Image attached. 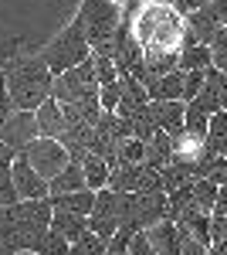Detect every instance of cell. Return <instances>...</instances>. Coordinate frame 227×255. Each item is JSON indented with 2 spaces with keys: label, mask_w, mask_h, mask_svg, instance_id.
<instances>
[{
  "label": "cell",
  "mask_w": 227,
  "mask_h": 255,
  "mask_svg": "<svg viewBox=\"0 0 227 255\" xmlns=\"http://www.w3.org/2000/svg\"><path fill=\"white\" fill-rule=\"evenodd\" d=\"M51 218H55V208H51L48 197L7 204L0 211V245L10 255L20 252L38 255V249L44 245V238L51 232Z\"/></svg>",
  "instance_id": "6da1fadb"
},
{
  "label": "cell",
  "mask_w": 227,
  "mask_h": 255,
  "mask_svg": "<svg viewBox=\"0 0 227 255\" xmlns=\"http://www.w3.org/2000/svg\"><path fill=\"white\" fill-rule=\"evenodd\" d=\"M122 20L129 24V31H133V38L139 41L143 51H180L183 48L187 17L163 0H150L133 17H122Z\"/></svg>",
  "instance_id": "7a4b0ae2"
},
{
  "label": "cell",
  "mask_w": 227,
  "mask_h": 255,
  "mask_svg": "<svg viewBox=\"0 0 227 255\" xmlns=\"http://www.w3.org/2000/svg\"><path fill=\"white\" fill-rule=\"evenodd\" d=\"M51 85H55V75L48 72L38 51H27L10 65H3V89L17 113H34L44 99H51Z\"/></svg>",
  "instance_id": "3957f363"
},
{
  "label": "cell",
  "mask_w": 227,
  "mask_h": 255,
  "mask_svg": "<svg viewBox=\"0 0 227 255\" xmlns=\"http://www.w3.org/2000/svg\"><path fill=\"white\" fill-rule=\"evenodd\" d=\"M38 55H41V61L48 65L51 75H65L68 68L85 65V61L92 58V44H88V38H85V24H81V17H75L55 41H51V44H44Z\"/></svg>",
  "instance_id": "277c9868"
},
{
  "label": "cell",
  "mask_w": 227,
  "mask_h": 255,
  "mask_svg": "<svg viewBox=\"0 0 227 255\" xmlns=\"http://www.w3.org/2000/svg\"><path fill=\"white\" fill-rule=\"evenodd\" d=\"M78 17L85 24V38L92 44V51H98V48H109L115 31L122 27V7L112 0H81Z\"/></svg>",
  "instance_id": "5b68a950"
},
{
  "label": "cell",
  "mask_w": 227,
  "mask_h": 255,
  "mask_svg": "<svg viewBox=\"0 0 227 255\" xmlns=\"http://www.w3.org/2000/svg\"><path fill=\"white\" fill-rule=\"evenodd\" d=\"M88 96H98V75H95L92 58L78 68H68L65 75H55V85H51V99L61 102V106H72V102H81Z\"/></svg>",
  "instance_id": "8992f818"
},
{
  "label": "cell",
  "mask_w": 227,
  "mask_h": 255,
  "mask_svg": "<svg viewBox=\"0 0 227 255\" xmlns=\"http://www.w3.org/2000/svg\"><path fill=\"white\" fill-rule=\"evenodd\" d=\"M20 157L27 160V163H31V167H34L48 184H51V180H55V177L72 163L68 150L61 146V139H48V136H38L27 150H24V153H20Z\"/></svg>",
  "instance_id": "52a82bcc"
},
{
  "label": "cell",
  "mask_w": 227,
  "mask_h": 255,
  "mask_svg": "<svg viewBox=\"0 0 227 255\" xmlns=\"http://www.w3.org/2000/svg\"><path fill=\"white\" fill-rule=\"evenodd\" d=\"M38 136L41 133H38V119H34V113H14V116L0 126V139H3V146L14 150V157L24 153Z\"/></svg>",
  "instance_id": "ba28073f"
},
{
  "label": "cell",
  "mask_w": 227,
  "mask_h": 255,
  "mask_svg": "<svg viewBox=\"0 0 227 255\" xmlns=\"http://www.w3.org/2000/svg\"><path fill=\"white\" fill-rule=\"evenodd\" d=\"M10 170H14V191H17V201H38V197H48L51 194V187H48V180L27 163V160L14 157V163H10Z\"/></svg>",
  "instance_id": "9c48e42d"
},
{
  "label": "cell",
  "mask_w": 227,
  "mask_h": 255,
  "mask_svg": "<svg viewBox=\"0 0 227 255\" xmlns=\"http://www.w3.org/2000/svg\"><path fill=\"white\" fill-rule=\"evenodd\" d=\"M150 116L156 123V129L170 133V136H180L183 133V116H187V102H150Z\"/></svg>",
  "instance_id": "30bf717a"
},
{
  "label": "cell",
  "mask_w": 227,
  "mask_h": 255,
  "mask_svg": "<svg viewBox=\"0 0 227 255\" xmlns=\"http://www.w3.org/2000/svg\"><path fill=\"white\" fill-rule=\"evenodd\" d=\"M34 119H38V133L48 139H58L65 133V109H61V102L55 99H44L38 109H34Z\"/></svg>",
  "instance_id": "8fae6325"
},
{
  "label": "cell",
  "mask_w": 227,
  "mask_h": 255,
  "mask_svg": "<svg viewBox=\"0 0 227 255\" xmlns=\"http://www.w3.org/2000/svg\"><path fill=\"white\" fill-rule=\"evenodd\" d=\"M146 238L152 242V249L159 255H180V225L170 221V218H163L159 225L146 228Z\"/></svg>",
  "instance_id": "7c38bea8"
},
{
  "label": "cell",
  "mask_w": 227,
  "mask_h": 255,
  "mask_svg": "<svg viewBox=\"0 0 227 255\" xmlns=\"http://www.w3.org/2000/svg\"><path fill=\"white\" fill-rule=\"evenodd\" d=\"M51 208L55 211H72V215H92L95 211V191L81 187V191H72V194H51Z\"/></svg>",
  "instance_id": "4fadbf2b"
},
{
  "label": "cell",
  "mask_w": 227,
  "mask_h": 255,
  "mask_svg": "<svg viewBox=\"0 0 227 255\" xmlns=\"http://www.w3.org/2000/svg\"><path fill=\"white\" fill-rule=\"evenodd\" d=\"M146 92H150V102H183V72L176 68L170 75H163V79H156L146 85Z\"/></svg>",
  "instance_id": "5bb4252c"
},
{
  "label": "cell",
  "mask_w": 227,
  "mask_h": 255,
  "mask_svg": "<svg viewBox=\"0 0 227 255\" xmlns=\"http://www.w3.org/2000/svg\"><path fill=\"white\" fill-rule=\"evenodd\" d=\"M227 150V113H214L207 123V136H204V160L207 157H224Z\"/></svg>",
  "instance_id": "9a60e30c"
},
{
  "label": "cell",
  "mask_w": 227,
  "mask_h": 255,
  "mask_svg": "<svg viewBox=\"0 0 227 255\" xmlns=\"http://www.w3.org/2000/svg\"><path fill=\"white\" fill-rule=\"evenodd\" d=\"M210 218H214V215H204V211H197V208H187L183 215L176 218V225H180L187 235H193L200 245H207V249H210V242H214V238H210Z\"/></svg>",
  "instance_id": "2e32d148"
},
{
  "label": "cell",
  "mask_w": 227,
  "mask_h": 255,
  "mask_svg": "<svg viewBox=\"0 0 227 255\" xmlns=\"http://www.w3.org/2000/svg\"><path fill=\"white\" fill-rule=\"evenodd\" d=\"M51 228H55L65 242H72V245H75L78 238L88 232V218H85V215H72V211H55Z\"/></svg>",
  "instance_id": "e0dca14e"
},
{
  "label": "cell",
  "mask_w": 227,
  "mask_h": 255,
  "mask_svg": "<svg viewBox=\"0 0 227 255\" xmlns=\"http://www.w3.org/2000/svg\"><path fill=\"white\" fill-rule=\"evenodd\" d=\"M139 167L143 163H112L109 167V187L119 194H136L139 187Z\"/></svg>",
  "instance_id": "ac0fdd59"
},
{
  "label": "cell",
  "mask_w": 227,
  "mask_h": 255,
  "mask_svg": "<svg viewBox=\"0 0 227 255\" xmlns=\"http://www.w3.org/2000/svg\"><path fill=\"white\" fill-rule=\"evenodd\" d=\"M180 72H207L214 68V61H210V48L207 44H183L180 48V65H176Z\"/></svg>",
  "instance_id": "d6986e66"
},
{
  "label": "cell",
  "mask_w": 227,
  "mask_h": 255,
  "mask_svg": "<svg viewBox=\"0 0 227 255\" xmlns=\"http://www.w3.org/2000/svg\"><path fill=\"white\" fill-rule=\"evenodd\" d=\"M81 174H85V187H88V191L109 187V163H105L102 157H95V153H85V160H81Z\"/></svg>",
  "instance_id": "ffe728a7"
},
{
  "label": "cell",
  "mask_w": 227,
  "mask_h": 255,
  "mask_svg": "<svg viewBox=\"0 0 227 255\" xmlns=\"http://www.w3.org/2000/svg\"><path fill=\"white\" fill-rule=\"evenodd\" d=\"M48 187H51V194H72V191H81V187H85L81 163H75V160H72V163H68V167H65V170H61V174H58ZM51 194H48V197H51Z\"/></svg>",
  "instance_id": "44dd1931"
},
{
  "label": "cell",
  "mask_w": 227,
  "mask_h": 255,
  "mask_svg": "<svg viewBox=\"0 0 227 255\" xmlns=\"http://www.w3.org/2000/svg\"><path fill=\"white\" fill-rule=\"evenodd\" d=\"M217 184L207 180V177H200V180H193V208L197 211H204V215H214V204H217Z\"/></svg>",
  "instance_id": "7402d4cb"
},
{
  "label": "cell",
  "mask_w": 227,
  "mask_h": 255,
  "mask_svg": "<svg viewBox=\"0 0 227 255\" xmlns=\"http://www.w3.org/2000/svg\"><path fill=\"white\" fill-rule=\"evenodd\" d=\"M92 65H95V75H98V89H102V85H112V82H119V65L112 61V55L92 51Z\"/></svg>",
  "instance_id": "603a6c76"
},
{
  "label": "cell",
  "mask_w": 227,
  "mask_h": 255,
  "mask_svg": "<svg viewBox=\"0 0 227 255\" xmlns=\"http://www.w3.org/2000/svg\"><path fill=\"white\" fill-rule=\"evenodd\" d=\"M200 177H207V180H214L217 187H224V184H227V157L200 160Z\"/></svg>",
  "instance_id": "cb8c5ba5"
},
{
  "label": "cell",
  "mask_w": 227,
  "mask_h": 255,
  "mask_svg": "<svg viewBox=\"0 0 227 255\" xmlns=\"http://www.w3.org/2000/svg\"><path fill=\"white\" fill-rule=\"evenodd\" d=\"M119 163H146V143L143 139H122L119 143Z\"/></svg>",
  "instance_id": "d4e9b609"
},
{
  "label": "cell",
  "mask_w": 227,
  "mask_h": 255,
  "mask_svg": "<svg viewBox=\"0 0 227 255\" xmlns=\"http://www.w3.org/2000/svg\"><path fill=\"white\" fill-rule=\"evenodd\" d=\"M72 249H75L78 255H109V242H105V238H98L95 232H85Z\"/></svg>",
  "instance_id": "484cf974"
},
{
  "label": "cell",
  "mask_w": 227,
  "mask_h": 255,
  "mask_svg": "<svg viewBox=\"0 0 227 255\" xmlns=\"http://www.w3.org/2000/svg\"><path fill=\"white\" fill-rule=\"evenodd\" d=\"M20 55H27V38H0V72Z\"/></svg>",
  "instance_id": "4316f807"
},
{
  "label": "cell",
  "mask_w": 227,
  "mask_h": 255,
  "mask_svg": "<svg viewBox=\"0 0 227 255\" xmlns=\"http://www.w3.org/2000/svg\"><path fill=\"white\" fill-rule=\"evenodd\" d=\"M14 160H0V197L3 204H17V191H14V170H10Z\"/></svg>",
  "instance_id": "83f0119b"
},
{
  "label": "cell",
  "mask_w": 227,
  "mask_h": 255,
  "mask_svg": "<svg viewBox=\"0 0 227 255\" xmlns=\"http://www.w3.org/2000/svg\"><path fill=\"white\" fill-rule=\"evenodd\" d=\"M210 61L217 72H227V27H221L217 38L210 41Z\"/></svg>",
  "instance_id": "f1b7e54d"
},
{
  "label": "cell",
  "mask_w": 227,
  "mask_h": 255,
  "mask_svg": "<svg viewBox=\"0 0 227 255\" xmlns=\"http://www.w3.org/2000/svg\"><path fill=\"white\" fill-rule=\"evenodd\" d=\"M204 85H207V72H183V102H193L204 92Z\"/></svg>",
  "instance_id": "f546056e"
},
{
  "label": "cell",
  "mask_w": 227,
  "mask_h": 255,
  "mask_svg": "<svg viewBox=\"0 0 227 255\" xmlns=\"http://www.w3.org/2000/svg\"><path fill=\"white\" fill-rule=\"evenodd\" d=\"M119 99H122V85H119V82L98 89V106H102V113H115V109H119Z\"/></svg>",
  "instance_id": "4dcf8cb0"
},
{
  "label": "cell",
  "mask_w": 227,
  "mask_h": 255,
  "mask_svg": "<svg viewBox=\"0 0 227 255\" xmlns=\"http://www.w3.org/2000/svg\"><path fill=\"white\" fill-rule=\"evenodd\" d=\"M72 252V242H65V238L58 235L55 228L48 232V238H44V245L38 249V255H68Z\"/></svg>",
  "instance_id": "1f68e13d"
},
{
  "label": "cell",
  "mask_w": 227,
  "mask_h": 255,
  "mask_svg": "<svg viewBox=\"0 0 227 255\" xmlns=\"http://www.w3.org/2000/svg\"><path fill=\"white\" fill-rule=\"evenodd\" d=\"M207 85L217 92V102L227 113V72H217V68H207Z\"/></svg>",
  "instance_id": "d6a6232c"
},
{
  "label": "cell",
  "mask_w": 227,
  "mask_h": 255,
  "mask_svg": "<svg viewBox=\"0 0 227 255\" xmlns=\"http://www.w3.org/2000/svg\"><path fill=\"white\" fill-rule=\"evenodd\" d=\"M129 255H159L152 249V242L146 238V232H136L133 242H129Z\"/></svg>",
  "instance_id": "836d02e7"
},
{
  "label": "cell",
  "mask_w": 227,
  "mask_h": 255,
  "mask_svg": "<svg viewBox=\"0 0 227 255\" xmlns=\"http://www.w3.org/2000/svg\"><path fill=\"white\" fill-rule=\"evenodd\" d=\"M180 255H207V245H200L193 235H187L180 228Z\"/></svg>",
  "instance_id": "e575fe53"
},
{
  "label": "cell",
  "mask_w": 227,
  "mask_h": 255,
  "mask_svg": "<svg viewBox=\"0 0 227 255\" xmlns=\"http://www.w3.org/2000/svg\"><path fill=\"white\" fill-rule=\"evenodd\" d=\"M163 3H170L173 10H180L183 17H190V14H197L200 7H207L210 0H163Z\"/></svg>",
  "instance_id": "d590c367"
},
{
  "label": "cell",
  "mask_w": 227,
  "mask_h": 255,
  "mask_svg": "<svg viewBox=\"0 0 227 255\" xmlns=\"http://www.w3.org/2000/svg\"><path fill=\"white\" fill-rule=\"evenodd\" d=\"M210 245H227V218H210Z\"/></svg>",
  "instance_id": "8d00e7d4"
},
{
  "label": "cell",
  "mask_w": 227,
  "mask_h": 255,
  "mask_svg": "<svg viewBox=\"0 0 227 255\" xmlns=\"http://www.w3.org/2000/svg\"><path fill=\"white\" fill-rule=\"evenodd\" d=\"M17 109H14V102H10V96H7V89H3V82H0V126L7 123V119L14 116Z\"/></svg>",
  "instance_id": "74e56055"
},
{
  "label": "cell",
  "mask_w": 227,
  "mask_h": 255,
  "mask_svg": "<svg viewBox=\"0 0 227 255\" xmlns=\"http://www.w3.org/2000/svg\"><path fill=\"white\" fill-rule=\"evenodd\" d=\"M214 218H227V184L217 191V204H214Z\"/></svg>",
  "instance_id": "f35d334b"
},
{
  "label": "cell",
  "mask_w": 227,
  "mask_h": 255,
  "mask_svg": "<svg viewBox=\"0 0 227 255\" xmlns=\"http://www.w3.org/2000/svg\"><path fill=\"white\" fill-rule=\"evenodd\" d=\"M0 160H14V150H10V146H3V139H0Z\"/></svg>",
  "instance_id": "ab89813d"
},
{
  "label": "cell",
  "mask_w": 227,
  "mask_h": 255,
  "mask_svg": "<svg viewBox=\"0 0 227 255\" xmlns=\"http://www.w3.org/2000/svg\"><path fill=\"white\" fill-rule=\"evenodd\" d=\"M0 255H10V252H7V249H3V245H0Z\"/></svg>",
  "instance_id": "60d3db41"
},
{
  "label": "cell",
  "mask_w": 227,
  "mask_h": 255,
  "mask_svg": "<svg viewBox=\"0 0 227 255\" xmlns=\"http://www.w3.org/2000/svg\"><path fill=\"white\" fill-rule=\"evenodd\" d=\"M3 208H7V204H3V197H0V211H3Z\"/></svg>",
  "instance_id": "b9f144b4"
},
{
  "label": "cell",
  "mask_w": 227,
  "mask_h": 255,
  "mask_svg": "<svg viewBox=\"0 0 227 255\" xmlns=\"http://www.w3.org/2000/svg\"><path fill=\"white\" fill-rule=\"evenodd\" d=\"M112 3H119V7H122V3H126V0H112Z\"/></svg>",
  "instance_id": "7bdbcfd3"
},
{
  "label": "cell",
  "mask_w": 227,
  "mask_h": 255,
  "mask_svg": "<svg viewBox=\"0 0 227 255\" xmlns=\"http://www.w3.org/2000/svg\"><path fill=\"white\" fill-rule=\"evenodd\" d=\"M68 255H78V252H75V249H72V252H68Z\"/></svg>",
  "instance_id": "ee69618b"
},
{
  "label": "cell",
  "mask_w": 227,
  "mask_h": 255,
  "mask_svg": "<svg viewBox=\"0 0 227 255\" xmlns=\"http://www.w3.org/2000/svg\"><path fill=\"white\" fill-rule=\"evenodd\" d=\"M0 82H3V72H0Z\"/></svg>",
  "instance_id": "f6af8a7d"
},
{
  "label": "cell",
  "mask_w": 227,
  "mask_h": 255,
  "mask_svg": "<svg viewBox=\"0 0 227 255\" xmlns=\"http://www.w3.org/2000/svg\"><path fill=\"white\" fill-rule=\"evenodd\" d=\"M224 157H227V150H224Z\"/></svg>",
  "instance_id": "bcb514c9"
}]
</instances>
